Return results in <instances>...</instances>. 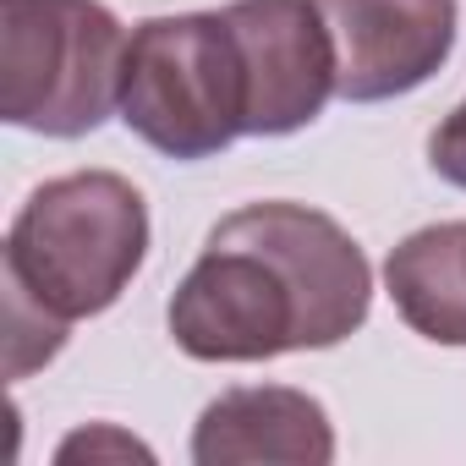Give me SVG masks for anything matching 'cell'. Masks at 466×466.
<instances>
[{"instance_id":"obj_5","label":"cell","mask_w":466,"mask_h":466,"mask_svg":"<svg viewBox=\"0 0 466 466\" xmlns=\"http://www.w3.org/2000/svg\"><path fill=\"white\" fill-rule=\"evenodd\" d=\"M248 88V137H291L324 116L335 88V39L319 0H237L225 6Z\"/></svg>"},{"instance_id":"obj_1","label":"cell","mask_w":466,"mask_h":466,"mask_svg":"<svg viewBox=\"0 0 466 466\" xmlns=\"http://www.w3.org/2000/svg\"><path fill=\"white\" fill-rule=\"evenodd\" d=\"M373 269L346 230L308 203L225 214L170 297V340L192 362H269L329 351L368 324Z\"/></svg>"},{"instance_id":"obj_8","label":"cell","mask_w":466,"mask_h":466,"mask_svg":"<svg viewBox=\"0 0 466 466\" xmlns=\"http://www.w3.org/2000/svg\"><path fill=\"white\" fill-rule=\"evenodd\" d=\"M395 313L433 346H466V219L422 225L384 258Z\"/></svg>"},{"instance_id":"obj_6","label":"cell","mask_w":466,"mask_h":466,"mask_svg":"<svg viewBox=\"0 0 466 466\" xmlns=\"http://www.w3.org/2000/svg\"><path fill=\"white\" fill-rule=\"evenodd\" d=\"M335 39V88L379 105L422 88L455 50V0H319Z\"/></svg>"},{"instance_id":"obj_2","label":"cell","mask_w":466,"mask_h":466,"mask_svg":"<svg viewBox=\"0 0 466 466\" xmlns=\"http://www.w3.org/2000/svg\"><path fill=\"white\" fill-rule=\"evenodd\" d=\"M148 258V203L116 170H72L45 181L12 219L6 291L39 313L77 324L121 302Z\"/></svg>"},{"instance_id":"obj_10","label":"cell","mask_w":466,"mask_h":466,"mask_svg":"<svg viewBox=\"0 0 466 466\" xmlns=\"http://www.w3.org/2000/svg\"><path fill=\"white\" fill-rule=\"evenodd\" d=\"M99 450H116V455H148L137 439L127 433H110V428H88V433H72L61 444V461H77V455H99Z\"/></svg>"},{"instance_id":"obj_3","label":"cell","mask_w":466,"mask_h":466,"mask_svg":"<svg viewBox=\"0 0 466 466\" xmlns=\"http://www.w3.org/2000/svg\"><path fill=\"white\" fill-rule=\"evenodd\" d=\"M127 34L99 0H0V116L83 137L121 110Z\"/></svg>"},{"instance_id":"obj_4","label":"cell","mask_w":466,"mask_h":466,"mask_svg":"<svg viewBox=\"0 0 466 466\" xmlns=\"http://www.w3.org/2000/svg\"><path fill=\"white\" fill-rule=\"evenodd\" d=\"M121 121L165 159H208L248 132V88L225 12L148 17L132 28Z\"/></svg>"},{"instance_id":"obj_9","label":"cell","mask_w":466,"mask_h":466,"mask_svg":"<svg viewBox=\"0 0 466 466\" xmlns=\"http://www.w3.org/2000/svg\"><path fill=\"white\" fill-rule=\"evenodd\" d=\"M428 165H433V176H444L450 187H466V99L433 127V137H428Z\"/></svg>"},{"instance_id":"obj_7","label":"cell","mask_w":466,"mask_h":466,"mask_svg":"<svg viewBox=\"0 0 466 466\" xmlns=\"http://www.w3.org/2000/svg\"><path fill=\"white\" fill-rule=\"evenodd\" d=\"M192 461L198 466H248V461L324 466L335 461V428L308 390L248 384L203 406L192 428Z\"/></svg>"}]
</instances>
